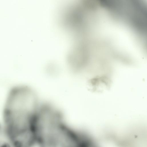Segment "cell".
I'll use <instances>...</instances> for the list:
<instances>
[{
    "label": "cell",
    "mask_w": 147,
    "mask_h": 147,
    "mask_svg": "<svg viewBox=\"0 0 147 147\" xmlns=\"http://www.w3.org/2000/svg\"><path fill=\"white\" fill-rule=\"evenodd\" d=\"M0 147H13L7 141L4 140H0Z\"/></svg>",
    "instance_id": "1"
},
{
    "label": "cell",
    "mask_w": 147,
    "mask_h": 147,
    "mask_svg": "<svg viewBox=\"0 0 147 147\" xmlns=\"http://www.w3.org/2000/svg\"><path fill=\"white\" fill-rule=\"evenodd\" d=\"M94 9L93 10V11L94 10ZM93 13H92V14H93ZM91 26H92V23H91Z\"/></svg>",
    "instance_id": "2"
}]
</instances>
